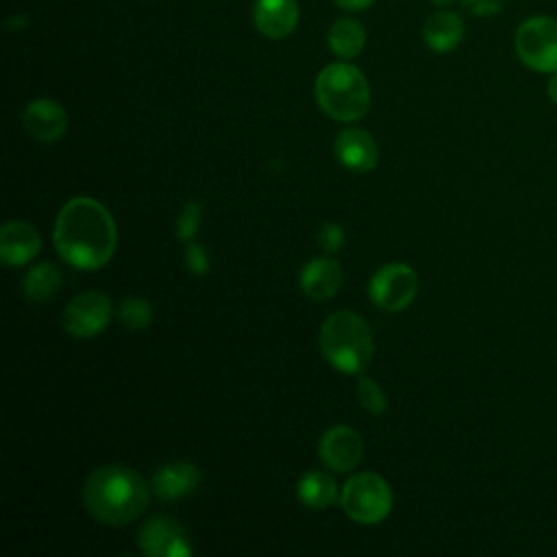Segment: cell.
Masks as SVG:
<instances>
[{"instance_id":"6da1fadb","label":"cell","mask_w":557,"mask_h":557,"mask_svg":"<svg viewBox=\"0 0 557 557\" xmlns=\"http://www.w3.org/2000/svg\"><path fill=\"white\" fill-rule=\"evenodd\" d=\"M117 246V231L111 213L94 198L78 196L65 202L54 222V248L76 270L107 265Z\"/></svg>"},{"instance_id":"7a4b0ae2","label":"cell","mask_w":557,"mask_h":557,"mask_svg":"<svg viewBox=\"0 0 557 557\" xmlns=\"http://www.w3.org/2000/svg\"><path fill=\"white\" fill-rule=\"evenodd\" d=\"M150 483L122 463L94 468L83 483V505L87 513L107 527H124L139 518L150 503Z\"/></svg>"},{"instance_id":"3957f363","label":"cell","mask_w":557,"mask_h":557,"mask_svg":"<svg viewBox=\"0 0 557 557\" xmlns=\"http://www.w3.org/2000/svg\"><path fill=\"white\" fill-rule=\"evenodd\" d=\"M320 350L342 374H361L374 355V337L366 318L355 311H335L320 326Z\"/></svg>"},{"instance_id":"277c9868","label":"cell","mask_w":557,"mask_h":557,"mask_svg":"<svg viewBox=\"0 0 557 557\" xmlns=\"http://www.w3.org/2000/svg\"><path fill=\"white\" fill-rule=\"evenodd\" d=\"M313 91L320 109L337 122H357L370 109L368 78L348 61H337L322 67Z\"/></svg>"},{"instance_id":"5b68a950","label":"cell","mask_w":557,"mask_h":557,"mask_svg":"<svg viewBox=\"0 0 557 557\" xmlns=\"http://www.w3.org/2000/svg\"><path fill=\"white\" fill-rule=\"evenodd\" d=\"M392 490L389 483L376 472L352 474L339 494V505L344 513L359 524H379L392 511Z\"/></svg>"},{"instance_id":"8992f818","label":"cell","mask_w":557,"mask_h":557,"mask_svg":"<svg viewBox=\"0 0 557 557\" xmlns=\"http://www.w3.org/2000/svg\"><path fill=\"white\" fill-rule=\"evenodd\" d=\"M518 59L544 74L557 72V20L550 15L527 17L513 37Z\"/></svg>"},{"instance_id":"52a82bcc","label":"cell","mask_w":557,"mask_h":557,"mask_svg":"<svg viewBox=\"0 0 557 557\" xmlns=\"http://www.w3.org/2000/svg\"><path fill=\"white\" fill-rule=\"evenodd\" d=\"M368 296L383 311H403L418 296V274L405 263H385L370 276Z\"/></svg>"},{"instance_id":"ba28073f","label":"cell","mask_w":557,"mask_h":557,"mask_svg":"<svg viewBox=\"0 0 557 557\" xmlns=\"http://www.w3.org/2000/svg\"><path fill=\"white\" fill-rule=\"evenodd\" d=\"M137 548L146 557H187L194 550L187 529L165 513L150 516L141 522L137 531Z\"/></svg>"},{"instance_id":"9c48e42d","label":"cell","mask_w":557,"mask_h":557,"mask_svg":"<svg viewBox=\"0 0 557 557\" xmlns=\"http://www.w3.org/2000/svg\"><path fill=\"white\" fill-rule=\"evenodd\" d=\"M111 315H113V305L109 296L102 292L89 289V292H81L65 305L61 313V324L67 335L87 339L102 333L104 326L111 322Z\"/></svg>"},{"instance_id":"30bf717a","label":"cell","mask_w":557,"mask_h":557,"mask_svg":"<svg viewBox=\"0 0 557 557\" xmlns=\"http://www.w3.org/2000/svg\"><path fill=\"white\" fill-rule=\"evenodd\" d=\"M318 455L324 468L344 474L359 466L363 457V440L352 426L337 424L324 431V435L320 437Z\"/></svg>"},{"instance_id":"8fae6325","label":"cell","mask_w":557,"mask_h":557,"mask_svg":"<svg viewBox=\"0 0 557 557\" xmlns=\"http://www.w3.org/2000/svg\"><path fill=\"white\" fill-rule=\"evenodd\" d=\"M22 120H24L28 135L44 144H52V141L61 139L67 131V113L52 98L30 100L24 109Z\"/></svg>"},{"instance_id":"7c38bea8","label":"cell","mask_w":557,"mask_h":557,"mask_svg":"<svg viewBox=\"0 0 557 557\" xmlns=\"http://www.w3.org/2000/svg\"><path fill=\"white\" fill-rule=\"evenodd\" d=\"M202 474L191 461H168L152 472L150 487L163 500H178L198 490Z\"/></svg>"},{"instance_id":"4fadbf2b","label":"cell","mask_w":557,"mask_h":557,"mask_svg":"<svg viewBox=\"0 0 557 557\" xmlns=\"http://www.w3.org/2000/svg\"><path fill=\"white\" fill-rule=\"evenodd\" d=\"M337 161L352 172H370L379 163V146L363 128H344L333 144Z\"/></svg>"},{"instance_id":"5bb4252c","label":"cell","mask_w":557,"mask_h":557,"mask_svg":"<svg viewBox=\"0 0 557 557\" xmlns=\"http://www.w3.org/2000/svg\"><path fill=\"white\" fill-rule=\"evenodd\" d=\"M41 248V237L33 224L24 220H9L0 228V259L7 268L26 265L37 257Z\"/></svg>"},{"instance_id":"9a60e30c","label":"cell","mask_w":557,"mask_h":557,"mask_svg":"<svg viewBox=\"0 0 557 557\" xmlns=\"http://www.w3.org/2000/svg\"><path fill=\"white\" fill-rule=\"evenodd\" d=\"M298 0H255L252 20L268 39L287 37L298 24Z\"/></svg>"},{"instance_id":"2e32d148","label":"cell","mask_w":557,"mask_h":557,"mask_svg":"<svg viewBox=\"0 0 557 557\" xmlns=\"http://www.w3.org/2000/svg\"><path fill=\"white\" fill-rule=\"evenodd\" d=\"M344 281L342 265L331 257H315L300 272V289L311 300L333 298Z\"/></svg>"},{"instance_id":"e0dca14e","label":"cell","mask_w":557,"mask_h":557,"mask_svg":"<svg viewBox=\"0 0 557 557\" xmlns=\"http://www.w3.org/2000/svg\"><path fill=\"white\" fill-rule=\"evenodd\" d=\"M422 39L433 52H448L463 39V20L455 11H435L422 26Z\"/></svg>"},{"instance_id":"ac0fdd59","label":"cell","mask_w":557,"mask_h":557,"mask_svg":"<svg viewBox=\"0 0 557 557\" xmlns=\"http://www.w3.org/2000/svg\"><path fill=\"white\" fill-rule=\"evenodd\" d=\"M61 285H63V274L50 261L30 265L22 278V292H24L26 300L35 302V305L48 302L50 298H54L59 294Z\"/></svg>"},{"instance_id":"d6986e66","label":"cell","mask_w":557,"mask_h":557,"mask_svg":"<svg viewBox=\"0 0 557 557\" xmlns=\"http://www.w3.org/2000/svg\"><path fill=\"white\" fill-rule=\"evenodd\" d=\"M329 48L344 61H350L361 54L366 48V30L363 26L352 17H339L331 24L326 33Z\"/></svg>"},{"instance_id":"ffe728a7","label":"cell","mask_w":557,"mask_h":557,"mask_svg":"<svg viewBox=\"0 0 557 557\" xmlns=\"http://www.w3.org/2000/svg\"><path fill=\"white\" fill-rule=\"evenodd\" d=\"M298 500L309 509H326L337 500V485L331 474L322 470H309L298 479Z\"/></svg>"},{"instance_id":"44dd1931","label":"cell","mask_w":557,"mask_h":557,"mask_svg":"<svg viewBox=\"0 0 557 557\" xmlns=\"http://www.w3.org/2000/svg\"><path fill=\"white\" fill-rule=\"evenodd\" d=\"M115 318L128 331H144L152 324L154 311H152V305L146 298L128 296L120 302V307L115 311Z\"/></svg>"},{"instance_id":"7402d4cb","label":"cell","mask_w":557,"mask_h":557,"mask_svg":"<svg viewBox=\"0 0 557 557\" xmlns=\"http://www.w3.org/2000/svg\"><path fill=\"white\" fill-rule=\"evenodd\" d=\"M357 398H359V405L372 416H381L387 411V398L372 376H366V374L359 376Z\"/></svg>"},{"instance_id":"603a6c76","label":"cell","mask_w":557,"mask_h":557,"mask_svg":"<svg viewBox=\"0 0 557 557\" xmlns=\"http://www.w3.org/2000/svg\"><path fill=\"white\" fill-rule=\"evenodd\" d=\"M202 222V205L198 200H187L176 218V237L185 244L194 242Z\"/></svg>"},{"instance_id":"cb8c5ba5","label":"cell","mask_w":557,"mask_h":557,"mask_svg":"<svg viewBox=\"0 0 557 557\" xmlns=\"http://www.w3.org/2000/svg\"><path fill=\"white\" fill-rule=\"evenodd\" d=\"M344 237H346V233H344L342 224H337V222H326V224H322V228L318 231V244H320V248H322L326 255L337 252V250L344 246Z\"/></svg>"},{"instance_id":"d4e9b609","label":"cell","mask_w":557,"mask_h":557,"mask_svg":"<svg viewBox=\"0 0 557 557\" xmlns=\"http://www.w3.org/2000/svg\"><path fill=\"white\" fill-rule=\"evenodd\" d=\"M185 268L194 276H202L209 272V257H207V250L202 244L189 242L185 246Z\"/></svg>"},{"instance_id":"484cf974","label":"cell","mask_w":557,"mask_h":557,"mask_svg":"<svg viewBox=\"0 0 557 557\" xmlns=\"http://www.w3.org/2000/svg\"><path fill=\"white\" fill-rule=\"evenodd\" d=\"M463 7L472 13V15H479V17H487V15H496L503 11V7L509 2V0H461Z\"/></svg>"},{"instance_id":"4316f807","label":"cell","mask_w":557,"mask_h":557,"mask_svg":"<svg viewBox=\"0 0 557 557\" xmlns=\"http://www.w3.org/2000/svg\"><path fill=\"white\" fill-rule=\"evenodd\" d=\"M374 0H335V4L344 11H363L372 4Z\"/></svg>"},{"instance_id":"83f0119b","label":"cell","mask_w":557,"mask_h":557,"mask_svg":"<svg viewBox=\"0 0 557 557\" xmlns=\"http://www.w3.org/2000/svg\"><path fill=\"white\" fill-rule=\"evenodd\" d=\"M546 94H548V98L557 104V72H553V74H550L548 85H546Z\"/></svg>"},{"instance_id":"f1b7e54d","label":"cell","mask_w":557,"mask_h":557,"mask_svg":"<svg viewBox=\"0 0 557 557\" xmlns=\"http://www.w3.org/2000/svg\"><path fill=\"white\" fill-rule=\"evenodd\" d=\"M453 2H455V0H431V4H435V7H440V9H448Z\"/></svg>"}]
</instances>
